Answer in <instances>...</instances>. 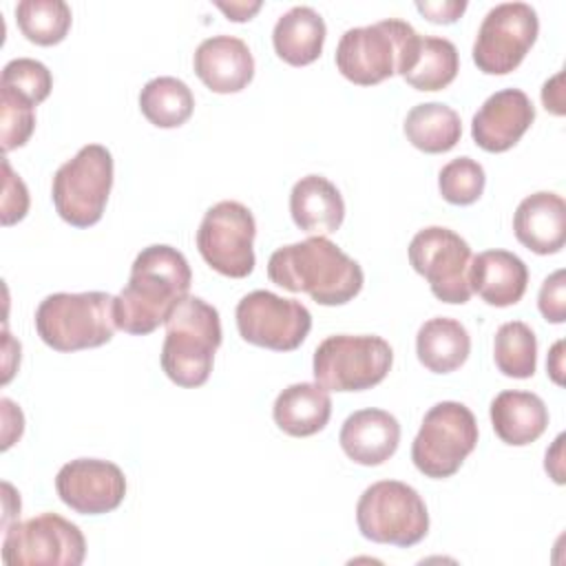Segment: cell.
Here are the masks:
<instances>
[{
	"label": "cell",
	"mask_w": 566,
	"mask_h": 566,
	"mask_svg": "<svg viewBox=\"0 0 566 566\" xmlns=\"http://www.w3.org/2000/svg\"><path fill=\"white\" fill-rule=\"evenodd\" d=\"M190 281V265L177 248L164 243L144 248L130 265L128 283L115 296L117 329L133 336L155 332L188 296Z\"/></svg>",
	"instance_id": "1"
},
{
	"label": "cell",
	"mask_w": 566,
	"mask_h": 566,
	"mask_svg": "<svg viewBox=\"0 0 566 566\" xmlns=\"http://www.w3.org/2000/svg\"><path fill=\"white\" fill-rule=\"evenodd\" d=\"M268 276L287 292H305L318 305H345L365 283L358 261L327 237H310L274 250L268 259Z\"/></svg>",
	"instance_id": "2"
},
{
	"label": "cell",
	"mask_w": 566,
	"mask_h": 566,
	"mask_svg": "<svg viewBox=\"0 0 566 566\" xmlns=\"http://www.w3.org/2000/svg\"><path fill=\"white\" fill-rule=\"evenodd\" d=\"M420 33L405 20L389 18L347 29L336 46V69L358 86H374L405 75L416 57Z\"/></svg>",
	"instance_id": "3"
},
{
	"label": "cell",
	"mask_w": 566,
	"mask_h": 566,
	"mask_svg": "<svg viewBox=\"0 0 566 566\" xmlns=\"http://www.w3.org/2000/svg\"><path fill=\"white\" fill-rule=\"evenodd\" d=\"M221 345L219 312L199 296H186L166 318L161 369L179 387H201Z\"/></svg>",
	"instance_id": "4"
},
{
	"label": "cell",
	"mask_w": 566,
	"mask_h": 566,
	"mask_svg": "<svg viewBox=\"0 0 566 566\" xmlns=\"http://www.w3.org/2000/svg\"><path fill=\"white\" fill-rule=\"evenodd\" d=\"M35 332L55 352L106 345L115 325V296L106 292H55L35 310Z\"/></svg>",
	"instance_id": "5"
},
{
	"label": "cell",
	"mask_w": 566,
	"mask_h": 566,
	"mask_svg": "<svg viewBox=\"0 0 566 566\" xmlns=\"http://www.w3.org/2000/svg\"><path fill=\"white\" fill-rule=\"evenodd\" d=\"M356 524L360 535L376 544L409 548L424 539L429 513L413 486L400 480H380L358 497Z\"/></svg>",
	"instance_id": "6"
},
{
	"label": "cell",
	"mask_w": 566,
	"mask_h": 566,
	"mask_svg": "<svg viewBox=\"0 0 566 566\" xmlns=\"http://www.w3.org/2000/svg\"><path fill=\"white\" fill-rule=\"evenodd\" d=\"M391 363L394 349L382 336L336 334L314 349L312 374L327 391H363L382 382Z\"/></svg>",
	"instance_id": "7"
},
{
	"label": "cell",
	"mask_w": 566,
	"mask_h": 566,
	"mask_svg": "<svg viewBox=\"0 0 566 566\" xmlns=\"http://www.w3.org/2000/svg\"><path fill=\"white\" fill-rule=\"evenodd\" d=\"M113 188V155L102 144L82 146L73 159L64 161L51 184L57 214L75 226H95L106 208Z\"/></svg>",
	"instance_id": "8"
},
{
	"label": "cell",
	"mask_w": 566,
	"mask_h": 566,
	"mask_svg": "<svg viewBox=\"0 0 566 566\" xmlns=\"http://www.w3.org/2000/svg\"><path fill=\"white\" fill-rule=\"evenodd\" d=\"M478 444V422L473 411L455 400L433 405L411 444L416 469L433 480L458 473L467 455Z\"/></svg>",
	"instance_id": "9"
},
{
	"label": "cell",
	"mask_w": 566,
	"mask_h": 566,
	"mask_svg": "<svg viewBox=\"0 0 566 566\" xmlns=\"http://www.w3.org/2000/svg\"><path fill=\"white\" fill-rule=\"evenodd\" d=\"M84 557L86 539L80 526L57 513H40L4 528L7 566H80Z\"/></svg>",
	"instance_id": "10"
},
{
	"label": "cell",
	"mask_w": 566,
	"mask_h": 566,
	"mask_svg": "<svg viewBox=\"0 0 566 566\" xmlns=\"http://www.w3.org/2000/svg\"><path fill=\"white\" fill-rule=\"evenodd\" d=\"M254 234L256 221L250 208L226 199L206 210L197 230V248L214 272L243 279L254 270Z\"/></svg>",
	"instance_id": "11"
},
{
	"label": "cell",
	"mask_w": 566,
	"mask_h": 566,
	"mask_svg": "<svg viewBox=\"0 0 566 566\" xmlns=\"http://www.w3.org/2000/svg\"><path fill=\"white\" fill-rule=\"evenodd\" d=\"M409 263L427 279L438 301L462 305L471 298V248L458 232L442 226L418 230L409 243Z\"/></svg>",
	"instance_id": "12"
},
{
	"label": "cell",
	"mask_w": 566,
	"mask_h": 566,
	"mask_svg": "<svg viewBox=\"0 0 566 566\" xmlns=\"http://www.w3.org/2000/svg\"><path fill=\"white\" fill-rule=\"evenodd\" d=\"M539 20L526 2H502L484 15L475 42L473 62L486 75H506L515 71L535 44Z\"/></svg>",
	"instance_id": "13"
},
{
	"label": "cell",
	"mask_w": 566,
	"mask_h": 566,
	"mask_svg": "<svg viewBox=\"0 0 566 566\" xmlns=\"http://www.w3.org/2000/svg\"><path fill=\"white\" fill-rule=\"evenodd\" d=\"M234 318L245 343L274 352L296 349L312 329V314L303 303L268 290L245 294L237 303Z\"/></svg>",
	"instance_id": "14"
},
{
	"label": "cell",
	"mask_w": 566,
	"mask_h": 566,
	"mask_svg": "<svg viewBox=\"0 0 566 566\" xmlns=\"http://www.w3.org/2000/svg\"><path fill=\"white\" fill-rule=\"evenodd\" d=\"M55 491L75 513L102 515L124 502L126 478L122 469L108 460L77 458L57 471Z\"/></svg>",
	"instance_id": "15"
},
{
	"label": "cell",
	"mask_w": 566,
	"mask_h": 566,
	"mask_svg": "<svg viewBox=\"0 0 566 566\" xmlns=\"http://www.w3.org/2000/svg\"><path fill=\"white\" fill-rule=\"evenodd\" d=\"M535 122V106L520 88L489 95L471 119V137L486 153L513 148Z\"/></svg>",
	"instance_id": "16"
},
{
	"label": "cell",
	"mask_w": 566,
	"mask_h": 566,
	"mask_svg": "<svg viewBox=\"0 0 566 566\" xmlns=\"http://www.w3.org/2000/svg\"><path fill=\"white\" fill-rule=\"evenodd\" d=\"M197 77L214 93H239L254 77V57L234 35L206 38L192 57Z\"/></svg>",
	"instance_id": "17"
},
{
	"label": "cell",
	"mask_w": 566,
	"mask_h": 566,
	"mask_svg": "<svg viewBox=\"0 0 566 566\" xmlns=\"http://www.w3.org/2000/svg\"><path fill=\"white\" fill-rule=\"evenodd\" d=\"M340 449L363 467H378L389 460L400 442V424L385 409H360L347 416L338 433Z\"/></svg>",
	"instance_id": "18"
},
{
	"label": "cell",
	"mask_w": 566,
	"mask_h": 566,
	"mask_svg": "<svg viewBox=\"0 0 566 566\" xmlns=\"http://www.w3.org/2000/svg\"><path fill=\"white\" fill-rule=\"evenodd\" d=\"M517 241L535 254H555L566 241V203L559 195L539 190L520 201L513 214Z\"/></svg>",
	"instance_id": "19"
},
{
	"label": "cell",
	"mask_w": 566,
	"mask_h": 566,
	"mask_svg": "<svg viewBox=\"0 0 566 566\" xmlns=\"http://www.w3.org/2000/svg\"><path fill=\"white\" fill-rule=\"evenodd\" d=\"M469 285L484 303L509 307L522 301L528 285V268L509 250H484L471 259Z\"/></svg>",
	"instance_id": "20"
},
{
	"label": "cell",
	"mask_w": 566,
	"mask_h": 566,
	"mask_svg": "<svg viewBox=\"0 0 566 566\" xmlns=\"http://www.w3.org/2000/svg\"><path fill=\"white\" fill-rule=\"evenodd\" d=\"M290 214L298 230L325 237L343 226L345 201L329 179L323 175H305L292 186Z\"/></svg>",
	"instance_id": "21"
},
{
	"label": "cell",
	"mask_w": 566,
	"mask_h": 566,
	"mask_svg": "<svg viewBox=\"0 0 566 566\" xmlns=\"http://www.w3.org/2000/svg\"><path fill=\"white\" fill-rule=\"evenodd\" d=\"M489 413L495 436L511 447L535 442L548 427V409L544 400L531 391H500L493 398Z\"/></svg>",
	"instance_id": "22"
},
{
	"label": "cell",
	"mask_w": 566,
	"mask_h": 566,
	"mask_svg": "<svg viewBox=\"0 0 566 566\" xmlns=\"http://www.w3.org/2000/svg\"><path fill=\"white\" fill-rule=\"evenodd\" d=\"M276 427L294 438H307L325 429L332 416V398L318 382H294L285 387L272 407Z\"/></svg>",
	"instance_id": "23"
},
{
	"label": "cell",
	"mask_w": 566,
	"mask_h": 566,
	"mask_svg": "<svg viewBox=\"0 0 566 566\" xmlns=\"http://www.w3.org/2000/svg\"><path fill=\"white\" fill-rule=\"evenodd\" d=\"M325 35L327 27L318 11L312 7H292L276 20L272 29V44L283 62L305 66L318 60Z\"/></svg>",
	"instance_id": "24"
},
{
	"label": "cell",
	"mask_w": 566,
	"mask_h": 566,
	"mask_svg": "<svg viewBox=\"0 0 566 566\" xmlns=\"http://www.w3.org/2000/svg\"><path fill=\"white\" fill-rule=\"evenodd\" d=\"M416 354L429 371L449 374L469 358L471 336L460 321L433 316L416 334Z\"/></svg>",
	"instance_id": "25"
},
{
	"label": "cell",
	"mask_w": 566,
	"mask_h": 566,
	"mask_svg": "<svg viewBox=\"0 0 566 566\" xmlns=\"http://www.w3.org/2000/svg\"><path fill=\"white\" fill-rule=\"evenodd\" d=\"M405 135L422 153L438 155L451 150L462 137L460 115L442 102L416 104L405 117Z\"/></svg>",
	"instance_id": "26"
},
{
	"label": "cell",
	"mask_w": 566,
	"mask_h": 566,
	"mask_svg": "<svg viewBox=\"0 0 566 566\" xmlns=\"http://www.w3.org/2000/svg\"><path fill=\"white\" fill-rule=\"evenodd\" d=\"M142 115L157 128H177L186 124L195 111V97L186 82L161 75L144 84L139 93Z\"/></svg>",
	"instance_id": "27"
},
{
	"label": "cell",
	"mask_w": 566,
	"mask_h": 566,
	"mask_svg": "<svg viewBox=\"0 0 566 566\" xmlns=\"http://www.w3.org/2000/svg\"><path fill=\"white\" fill-rule=\"evenodd\" d=\"M460 71L458 49L447 38L420 35V44L411 69L402 80L416 91H440L449 86Z\"/></svg>",
	"instance_id": "28"
},
{
	"label": "cell",
	"mask_w": 566,
	"mask_h": 566,
	"mask_svg": "<svg viewBox=\"0 0 566 566\" xmlns=\"http://www.w3.org/2000/svg\"><path fill=\"white\" fill-rule=\"evenodd\" d=\"M22 35L40 46L62 42L71 29V7L64 0H22L15 7Z\"/></svg>",
	"instance_id": "29"
},
{
	"label": "cell",
	"mask_w": 566,
	"mask_h": 566,
	"mask_svg": "<svg viewBox=\"0 0 566 566\" xmlns=\"http://www.w3.org/2000/svg\"><path fill=\"white\" fill-rule=\"evenodd\" d=\"M495 367L509 378H531L537 367V338L522 321L497 327L493 338Z\"/></svg>",
	"instance_id": "30"
},
{
	"label": "cell",
	"mask_w": 566,
	"mask_h": 566,
	"mask_svg": "<svg viewBox=\"0 0 566 566\" xmlns=\"http://www.w3.org/2000/svg\"><path fill=\"white\" fill-rule=\"evenodd\" d=\"M486 186V175L482 164L471 157H458L442 166L438 175V188L444 201L453 206L475 203Z\"/></svg>",
	"instance_id": "31"
},
{
	"label": "cell",
	"mask_w": 566,
	"mask_h": 566,
	"mask_svg": "<svg viewBox=\"0 0 566 566\" xmlns=\"http://www.w3.org/2000/svg\"><path fill=\"white\" fill-rule=\"evenodd\" d=\"M0 86L27 97L31 104L38 106L49 97L53 77H51V71L40 60L15 57L4 64Z\"/></svg>",
	"instance_id": "32"
},
{
	"label": "cell",
	"mask_w": 566,
	"mask_h": 566,
	"mask_svg": "<svg viewBox=\"0 0 566 566\" xmlns=\"http://www.w3.org/2000/svg\"><path fill=\"white\" fill-rule=\"evenodd\" d=\"M27 97L0 86V124H2V150L9 153L29 142L35 128V113Z\"/></svg>",
	"instance_id": "33"
},
{
	"label": "cell",
	"mask_w": 566,
	"mask_h": 566,
	"mask_svg": "<svg viewBox=\"0 0 566 566\" xmlns=\"http://www.w3.org/2000/svg\"><path fill=\"white\" fill-rule=\"evenodd\" d=\"M2 172H4V190H2V226H11L20 219H24L29 210V190L24 181L11 170L7 157L2 159Z\"/></svg>",
	"instance_id": "34"
},
{
	"label": "cell",
	"mask_w": 566,
	"mask_h": 566,
	"mask_svg": "<svg viewBox=\"0 0 566 566\" xmlns=\"http://www.w3.org/2000/svg\"><path fill=\"white\" fill-rule=\"evenodd\" d=\"M564 270H555L551 276L544 279L539 294H537V307L542 316L548 323H564L566 321V281Z\"/></svg>",
	"instance_id": "35"
},
{
	"label": "cell",
	"mask_w": 566,
	"mask_h": 566,
	"mask_svg": "<svg viewBox=\"0 0 566 566\" xmlns=\"http://www.w3.org/2000/svg\"><path fill=\"white\" fill-rule=\"evenodd\" d=\"M416 9L431 22L436 24H451L455 22L464 9L467 2L464 0H444V2H416Z\"/></svg>",
	"instance_id": "36"
},
{
	"label": "cell",
	"mask_w": 566,
	"mask_h": 566,
	"mask_svg": "<svg viewBox=\"0 0 566 566\" xmlns=\"http://www.w3.org/2000/svg\"><path fill=\"white\" fill-rule=\"evenodd\" d=\"M562 73H557L555 77H551L544 88H542V102L546 106V111L555 113V115H564V99H562Z\"/></svg>",
	"instance_id": "37"
},
{
	"label": "cell",
	"mask_w": 566,
	"mask_h": 566,
	"mask_svg": "<svg viewBox=\"0 0 566 566\" xmlns=\"http://www.w3.org/2000/svg\"><path fill=\"white\" fill-rule=\"evenodd\" d=\"M217 7L228 15V20H234V22H245L250 20L259 9H261V2L254 0V2H217Z\"/></svg>",
	"instance_id": "38"
},
{
	"label": "cell",
	"mask_w": 566,
	"mask_h": 566,
	"mask_svg": "<svg viewBox=\"0 0 566 566\" xmlns=\"http://www.w3.org/2000/svg\"><path fill=\"white\" fill-rule=\"evenodd\" d=\"M562 442H564V433L557 436L553 449L546 451V471L551 473V478L557 482V484H564V469H562Z\"/></svg>",
	"instance_id": "39"
},
{
	"label": "cell",
	"mask_w": 566,
	"mask_h": 566,
	"mask_svg": "<svg viewBox=\"0 0 566 566\" xmlns=\"http://www.w3.org/2000/svg\"><path fill=\"white\" fill-rule=\"evenodd\" d=\"M562 349H564V340H557V343L553 345V349H551V354H548V363H546L548 374H551V378H553L557 385H564V378H562V371H564V367H562Z\"/></svg>",
	"instance_id": "40"
}]
</instances>
